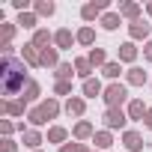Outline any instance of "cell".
<instances>
[{"label":"cell","mask_w":152,"mask_h":152,"mask_svg":"<svg viewBox=\"0 0 152 152\" xmlns=\"http://www.w3.org/2000/svg\"><path fill=\"white\" fill-rule=\"evenodd\" d=\"M30 84L27 78V63L15 60V57H3L0 60V87H3V96H18L24 93Z\"/></svg>","instance_id":"obj_1"},{"label":"cell","mask_w":152,"mask_h":152,"mask_svg":"<svg viewBox=\"0 0 152 152\" xmlns=\"http://www.w3.org/2000/svg\"><path fill=\"white\" fill-rule=\"evenodd\" d=\"M104 104L107 107H122L125 102H128V87L125 84H119V81H113V84H107L104 87Z\"/></svg>","instance_id":"obj_2"},{"label":"cell","mask_w":152,"mask_h":152,"mask_svg":"<svg viewBox=\"0 0 152 152\" xmlns=\"http://www.w3.org/2000/svg\"><path fill=\"white\" fill-rule=\"evenodd\" d=\"M102 119H104V128H107V131H116V128H119V131H125V122H128V113H125L122 107H107Z\"/></svg>","instance_id":"obj_3"},{"label":"cell","mask_w":152,"mask_h":152,"mask_svg":"<svg viewBox=\"0 0 152 152\" xmlns=\"http://www.w3.org/2000/svg\"><path fill=\"white\" fill-rule=\"evenodd\" d=\"M107 6H110L107 0H93V3H84V6H81V18H84V21H96V18H99V21H102V15L107 12Z\"/></svg>","instance_id":"obj_4"},{"label":"cell","mask_w":152,"mask_h":152,"mask_svg":"<svg viewBox=\"0 0 152 152\" xmlns=\"http://www.w3.org/2000/svg\"><path fill=\"white\" fill-rule=\"evenodd\" d=\"M122 146H125L128 152H143V134L134 131V128H125V131H122Z\"/></svg>","instance_id":"obj_5"},{"label":"cell","mask_w":152,"mask_h":152,"mask_svg":"<svg viewBox=\"0 0 152 152\" xmlns=\"http://www.w3.org/2000/svg\"><path fill=\"white\" fill-rule=\"evenodd\" d=\"M75 42H78V36H75L69 27H60V30L54 33V48H57V51H66V48H72Z\"/></svg>","instance_id":"obj_6"},{"label":"cell","mask_w":152,"mask_h":152,"mask_svg":"<svg viewBox=\"0 0 152 152\" xmlns=\"http://www.w3.org/2000/svg\"><path fill=\"white\" fill-rule=\"evenodd\" d=\"M93 134H96V128H93V122L90 119H78V122H75V128H72V137L75 140H93Z\"/></svg>","instance_id":"obj_7"},{"label":"cell","mask_w":152,"mask_h":152,"mask_svg":"<svg viewBox=\"0 0 152 152\" xmlns=\"http://www.w3.org/2000/svg\"><path fill=\"white\" fill-rule=\"evenodd\" d=\"M24 107H27L24 99H3L0 102V110H3L6 116H24Z\"/></svg>","instance_id":"obj_8"},{"label":"cell","mask_w":152,"mask_h":152,"mask_svg":"<svg viewBox=\"0 0 152 152\" xmlns=\"http://www.w3.org/2000/svg\"><path fill=\"white\" fill-rule=\"evenodd\" d=\"M125 84H128V87H146V84H149V75H146L140 66H131V69L125 72Z\"/></svg>","instance_id":"obj_9"},{"label":"cell","mask_w":152,"mask_h":152,"mask_svg":"<svg viewBox=\"0 0 152 152\" xmlns=\"http://www.w3.org/2000/svg\"><path fill=\"white\" fill-rule=\"evenodd\" d=\"M21 60H24L30 69H39V66H42V54H39L36 45H24V48H21Z\"/></svg>","instance_id":"obj_10"},{"label":"cell","mask_w":152,"mask_h":152,"mask_svg":"<svg viewBox=\"0 0 152 152\" xmlns=\"http://www.w3.org/2000/svg\"><path fill=\"white\" fill-rule=\"evenodd\" d=\"M84 110H87V99H84V96L66 99V113H69V116H84Z\"/></svg>","instance_id":"obj_11"},{"label":"cell","mask_w":152,"mask_h":152,"mask_svg":"<svg viewBox=\"0 0 152 152\" xmlns=\"http://www.w3.org/2000/svg\"><path fill=\"white\" fill-rule=\"evenodd\" d=\"M140 12H143V9H140V3H134V0H125V3H119V15L128 18L131 24L140 21Z\"/></svg>","instance_id":"obj_12"},{"label":"cell","mask_w":152,"mask_h":152,"mask_svg":"<svg viewBox=\"0 0 152 152\" xmlns=\"http://www.w3.org/2000/svg\"><path fill=\"white\" fill-rule=\"evenodd\" d=\"M149 24L146 21H134V24H128V36H131V42H137V39H146L149 42Z\"/></svg>","instance_id":"obj_13"},{"label":"cell","mask_w":152,"mask_h":152,"mask_svg":"<svg viewBox=\"0 0 152 152\" xmlns=\"http://www.w3.org/2000/svg\"><path fill=\"white\" fill-rule=\"evenodd\" d=\"M30 45H36L39 51H45V48H51V45H54V33H48L45 27H39V30L33 33V42H30Z\"/></svg>","instance_id":"obj_14"},{"label":"cell","mask_w":152,"mask_h":152,"mask_svg":"<svg viewBox=\"0 0 152 152\" xmlns=\"http://www.w3.org/2000/svg\"><path fill=\"white\" fill-rule=\"evenodd\" d=\"M15 33H18V24H9V21L0 24V48H9L12 39H15Z\"/></svg>","instance_id":"obj_15"},{"label":"cell","mask_w":152,"mask_h":152,"mask_svg":"<svg viewBox=\"0 0 152 152\" xmlns=\"http://www.w3.org/2000/svg\"><path fill=\"white\" fill-rule=\"evenodd\" d=\"M33 12L39 18H51L57 12V3H54V0H33Z\"/></svg>","instance_id":"obj_16"},{"label":"cell","mask_w":152,"mask_h":152,"mask_svg":"<svg viewBox=\"0 0 152 152\" xmlns=\"http://www.w3.org/2000/svg\"><path fill=\"white\" fill-rule=\"evenodd\" d=\"M93 63L87 60V57H78V60H75V75H78V78H84V81H90L93 78Z\"/></svg>","instance_id":"obj_17"},{"label":"cell","mask_w":152,"mask_h":152,"mask_svg":"<svg viewBox=\"0 0 152 152\" xmlns=\"http://www.w3.org/2000/svg\"><path fill=\"white\" fill-rule=\"evenodd\" d=\"M84 96L87 99H99V96H104V87H102V81L99 78H90V81H84Z\"/></svg>","instance_id":"obj_18"},{"label":"cell","mask_w":152,"mask_h":152,"mask_svg":"<svg viewBox=\"0 0 152 152\" xmlns=\"http://www.w3.org/2000/svg\"><path fill=\"white\" fill-rule=\"evenodd\" d=\"M39 107H42V113H45L48 119H57V116H60V102H57L54 96L42 99V102H39Z\"/></svg>","instance_id":"obj_19"},{"label":"cell","mask_w":152,"mask_h":152,"mask_svg":"<svg viewBox=\"0 0 152 152\" xmlns=\"http://www.w3.org/2000/svg\"><path fill=\"white\" fill-rule=\"evenodd\" d=\"M75 36H78V45H84V48H93V45H96V30H93L90 24H84Z\"/></svg>","instance_id":"obj_20"},{"label":"cell","mask_w":152,"mask_h":152,"mask_svg":"<svg viewBox=\"0 0 152 152\" xmlns=\"http://www.w3.org/2000/svg\"><path fill=\"white\" fill-rule=\"evenodd\" d=\"M15 24L36 33V30H39V27H36V24H39V15H36V12H18V21H15Z\"/></svg>","instance_id":"obj_21"},{"label":"cell","mask_w":152,"mask_h":152,"mask_svg":"<svg viewBox=\"0 0 152 152\" xmlns=\"http://www.w3.org/2000/svg\"><path fill=\"white\" fill-rule=\"evenodd\" d=\"M116 54H119V63H134V60H137V48H134V42H122V45L116 48Z\"/></svg>","instance_id":"obj_22"},{"label":"cell","mask_w":152,"mask_h":152,"mask_svg":"<svg viewBox=\"0 0 152 152\" xmlns=\"http://www.w3.org/2000/svg\"><path fill=\"white\" fill-rule=\"evenodd\" d=\"M39 54H42V66H45V69H57V66H60V51H57L54 45L45 48V51H39Z\"/></svg>","instance_id":"obj_23"},{"label":"cell","mask_w":152,"mask_h":152,"mask_svg":"<svg viewBox=\"0 0 152 152\" xmlns=\"http://www.w3.org/2000/svg\"><path fill=\"white\" fill-rule=\"evenodd\" d=\"M87 60L93 63V69H104V66L110 63V60H107V54H104V48H90Z\"/></svg>","instance_id":"obj_24"},{"label":"cell","mask_w":152,"mask_h":152,"mask_svg":"<svg viewBox=\"0 0 152 152\" xmlns=\"http://www.w3.org/2000/svg\"><path fill=\"white\" fill-rule=\"evenodd\" d=\"M146 110H149V107H146L140 99H131V102H128V107H125L128 119H143V116H146Z\"/></svg>","instance_id":"obj_25"},{"label":"cell","mask_w":152,"mask_h":152,"mask_svg":"<svg viewBox=\"0 0 152 152\" xmlns=\"http://www.w3.org/2000/svg\"><path fill=\"white\" fill-rule=\"evenodd\" d=\"M93 143H96V149H99V152H104V149H110V146H113V137H110V131L104 128V131H96V134H93Z\"/></svg>","instance_id":"obj_26"},{"label":"cell","mask_w":152,"mask_h":152,"mask_svg":"<svg viewBox=\"0 0 152 152\" xmlns=\"http://www.w3.org/2000/svg\"><path fill=\"white\" fill-rule=\"evenodd\" d=\"M24 146H27L30 152H36V149L42 146V134H39L36 128H27V131H24Z\"/></svg>","instance_id":"obj_27"},{"label":"cell","mask_w":152,"mask_h":152,"mask_svg":"<svg viewBox=\"0 0 152 152\" xmlns=\"http://www.w3.org/2000/svg\"><path fill=\"white\" fill-rule=\"evenodd\" d=\"M12 131H27L24 128V122H12V119H0V134H3V137H12Z\"/></svg>","instance_id":"obj_28"},{"label":"cell","mask_w":152,"mask_h":152,"mask_svg":"<svg viewBox=\"0 0 152 152\" xmlns=\"http://www.w3.org/2000/svg\"><path fill=\"white\" fill-rule=\"evenodd\" d=\"M99 24H102V27H104V30H116V27H119V24H122V15H119V12H104V15H102V21H99Z\"/></svg>","instance_id":"obj_29"},{"label":"cell","mask_w":152,"mask_h":152,"mask_svg":"<svg viewBox=\"0 0 152 152\" xmlns=\"http://www.w3.org/2000/svg\"><path fill=\"white\" fill-rule=\"evenodd\" d=\"M39 96H42V87H39V81H30V84H27V90H24V96H21V99H24V102H27V104H33V102H39Z\"/></svg>","instance_id":"obj_30"},{"label":"cell","mask_w":152,"mask_h":152,"mask_svg":"<svg viewBox=\"0 0 152 152\" xmlns=\"http://www.w3.org/2000/svg\"><path fill=\"white\" fill-rule=\"evenodd\" d=\"M69 140V131L63 125H51L48 128V143H66Z\"/></svg>","instance_id":"obj_31"},{"label":"cell","mask_w":152,"mask_h":152,"mask_svg":"<svg viewBox=\"0 0 152 152\" xmlns=\"http://www.w3.org/2000/svg\"><path fill=\"white\" fill-rule=\"evenodd\" d=\"M72 75H75V63H60L54 69V78L57 81H72Z\"/></svg>","instance_id":"obj_32"},{"label":"cell","mask_w":152,"mask_h":152,"mask_svg":"<svg viewBox=\"0 0 152 152\" xmlns=\"http://www.w3.org/2000/svg\"><path fill=\"white\" fill-rule=\"evenodd\" d=\"M27 119H30V125H33V128H39V125H45V122H48V116L42 113V107H39V104L27 110Z\"/></svg>","instance_id":"obj_33"},{"label":"cell","mask_w":152,"mask_h":152,"mask_svg":"<svg viewBox=\"0 0 152 152\" xmlns=\"http://www.w3.org/2000/svg\"><path fill=\"white\" fill-rule=\"evenodd\" d=\"M119 72H122V66H119V60H116V63H107V66L102 69V75H104V78H107L110 84H113V81L119 78Z\"/></svg>","instance_id":"obj_34"},{"label":"cell","mask_w":152,"mask_h":152,"mask_svg":"<svg viewBox=\"0 0 152 152\" xmlns=\"http://www.w3.org/2000/svg\"><path fill=\"white\" fill-rule=\"evenodd\" d=\"M54 96H69L72 99V81H57L54 84Z\"/></svg>","instance_id":"obj_35"},{"label":"cell","mask_w":152,"mask_h":152,"mask_svg":"<svg viewBox=\"0 0 152 152\" xmlns=\"http://www.w3.org/2000/svg\"><path fill=\"white\" fill-rule=\"evenodd\" d=\"M60 152H90V146L87 143H63Z\"/></svg>","instance_id":"obj_36"},{"label":"cell","mask_w":152,"mask_h":152,"mask_svg":"<svg viewBox=\"0 0 152 152\" xmlns=\"http://www.w3.org/2000/svg\"><path fill=\"white\" fill-rule=\"evenodd\" d=\"M0 152H18V143L12 137H3V143H0Z\"/></svg>","instance_id":"obj_37"},{"label":"cell","mask_w":152,"mask_h":152,"mask_svg":"<svg viewBox=\"0 0 152 152\" xmlns=\"http://www.w3.org/2000/svg\"><path fill=\"white\" fill-rule=\"evenodd\" d=\"M12 6H15L18 12H30V6H33V3H30V0H12Z\"/></svg>","instance_id":"obj_38"},{"label":"cell","mask_w":152,"mask_h":152,"mask_svg":"<svg viewBox=\"0 0 152 152\" xmlns=\"http://www.w3.org/2000/svg\"><path fill=\"white\" fill-rule=\"evenodd\" d=\"M143 57H146V60H149V63H152V39H149V42H146V45H143Z\"/></svg>","instance_id":"obj_39"},{"label":"cell","mask_w":152,"mask_h":152,"mask_svg":"<svg viewBox=\"0 0 152 152\" xmlns=\"http://www.w3.org/2000/svg\"><path fill=\"white\" fill-rule=\"evenodd\" d=\"M143 122H146V128H149V131H152V107H149V110H146V116H143Z\"/></svg>","instance_id":"obj_40"},{"label":"cell","mask_w":152,"mask_h":152,"mask_svg":"<svg viewBox=\"0 0 152 152\" xmlns=\"http://www.w3.org/2000/svg\"><path fill=\"white\" fill-rule=\"evenodd\" d=\"M146 15H152V3H146Z\"/></svg>","instance_id":"obj_41"},{"label":"cell","mask_w":152,"mask_h":152,"mask_svg":"<svg viewBox=\"0 0 152 152\" xmlns=\"http://www.w3.org/2000/svg\"><path fill=\"white\" fill-rule=\"evenodd\" d=\"M36 152H42V149H36Z\"/></svg>","instance_id":"obj_42"}]
</instances>
